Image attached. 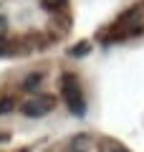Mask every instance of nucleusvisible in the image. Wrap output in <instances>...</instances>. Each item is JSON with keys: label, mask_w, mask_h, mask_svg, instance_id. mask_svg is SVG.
Masks as SVG:
<instances>
[{"label": "nucleus", "mask_w": 144, "mask_h": 152, "mask_svg": "<svg viewBox=\"0 0 144 152\" xmlns=\"http://www.w3.org/2000/svg\"><path fill=\"white\" fill-rule=\"evenodd\" d=\"M41 81H43V74H38V71L36 74H28L25 79H23V89H25V91H36Z\"/></svg>", "instance_id": "obj_3"}, {"label": "nucleus", "mask_w": 144, "mask_h": 152, "mask_svg": "<svg viewBox=\"0 0 144 152\" xmlns=\"http://www.w3.org/2000/svg\"><path fill=\"white\" fill-rule=\"evenodd\" d=\"M66 0H41V5L46 8V10H58V8H63Z\"/></svg>", "instance_id": "obj_5"}, {"label": "nucleus", "mask_w": 144, "mask_h": 152, "mask_svg": "<svg viewBox=\"0 0 144 152\" xmlns=\"http://www.w3.org/2000/svg\"><path fill=\"white\" fill-rule=\"evenodd\" d=\"M53 107H56V96L41 94V96H36V99H28L20 107V112L25 114V117H43V114H48Z\"/></svg>", "instance_id": "obj_2"}, {"label": "nucleus", "mask_w": 144, "mask_h": 152, "mask_svg": "<svg viewBox=\"0 0 144 152\" xmlns=\"http://www.w3.org/2000/svg\"><path fill=\"white\" fill-rule=\"evenodd\" d=\"M61 96H63V102L68 104V109H71L73 114H84V96H81L79 81H76V76H73V74H66V76H63Z\"/></svg>", "instance_id": "obj_1"}, {"label": "nucleus", "mask_w": 144, "mask_h": 152, "mask_svg": "<svg viewBox=\"0 0 144 152\" xmlns=\"http://www.w3.org/2000/svg\"><path fill=\"white\" fill-rule=\"evenodd\" d=\"M5 36H8V20H5L3 15H0V41H3Z\"/></svg>", "instance_id": "obj_7"}, {"label": "nucleus", "mask_w": 144, "mask_h": 152, "mask_svg": "<svg viewBox=\"0 0 144 152\" xmlns=\"http://www.w3.org/2000/svg\"><path fill=\"white\" fill-rule=\"evenodd\" d=\"M89 53V43H79L76 48H71V56H86Z\"/></svg>", "instance_id": "obj_6"}, {"label": "nucleus", "mask_w": 144, "mask_h": 152, "mask_svg": "<svg viewBox=\"0 0 144 152\" xmlns=\"http://www.w3.org/2000/svg\"><path fill=\"white\" fill-rule=\"evenodd\" d=\"M111 152H127V150H124V147H114Z\"/></svg>", "instance_id": "obj_8"}, {"label": "nucleus", "mask_w": 144, "mask_h": 152, "mask_svg": "<svg viewBox=\"0 0 144 152\" xmlns=\"http://www.w3.org/2000/svg\"><path fill=\"white\" fill-rule=\"evenodd\" d=\"M13 107H15V99L13 96H3L0 99V114H10Z\"/></svg>", "instance_id": "obj_4"}]
</instances>
